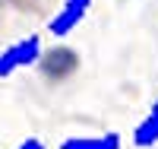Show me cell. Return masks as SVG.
<instances>
[{
	"mask_svg": "<svg viewBox=\"0 0 158 149\" xmlns=\"http://www.w3.org/2000/svg\"><path fill=\"white\" fill-rule=\"evenodd\" d=\"M41 54H44L41 35H25V38H19V42L6 45L3 51H0V79H10L13 73H19V70H25V67L38 64Z\"/></svg>",
	"mask_w": 158,
	"mask_h": 149,
	"instance_id": "obj_1",
	"label": "cell"
},
{
	"mask_svg": "<svg viewBox=\"0 0 158 149\" xmlns=\"http://www.w3.org/2000/svg\"><path fill=\"white\" fill-rule=\"evenodd\" d=\"M38 70H41V76L48 79V83H63V79L76 76L79 70V54L67 45H57L41 54V60H38Z\"/></svg>",
	"mask_w": 158,
	"mask_h": 149,
	"instance_id": "obj_2",
	"label": "cell"
},
{
	"mask_svg": "<svg viewBox=\"0 0 158 149\" xmlns=\"http://www.w3.org/2000/svg\"><path fill=\"white\" fill-rule=\"evenodd\" d=\"M155 143H158V99L152 102L149 114L133 127V146H136V149H149V146H155Z\"/></svg>",
	"mask_w": 158,
	"mask_h": 149,
	"instance_id": "obj_4",
	"label": "cell"
},
{
	"mask_svg": "<svg viewBox=\"0 0 158 149\" xmlns=\"http://www.w3.org/2000/svg\"><path fill=\"white\" fill-rule=\"evenodd\" d=\"M89 10H92V0H60L57 13L48 22V32L54 38H67L76 25H82V19L89 16Z\"/></svg>",
	"mask_w": 158,
	"mask_h": 149,
	"instance_id": "obj_3",
	"label": "cell"
},
{
	"mask_svg": "<svg viewBox=\"0 0 158 149\" xmlns=\"http://www.w3.org/2000/svg\"><path fill=\"white\" fill-rule=\"evenodd\" d=\"M120 133H95V137H67L60 149H120Z\"/></svg>",
	"mask_w": 158,
	"mask_h": 149,
	"instance_id": "obj_5",
	"label": "cell"
},
{
	"mask_svg": "<svg viewBox=\"0 0 158 149\" xmlns=\"http://www.w3.org/2000/svg\"><path fill=\"white\" fill-rule=\"evenodd\" d=\"M16 149H48V146H44V140H41V137H25Z\"/></svg>",
	"mask_w": 158,
	"mask_h": 149,
	"instance_id": "obj_7",
	"label": "cell"
},
{
	"mask_svg": "<svg viewBox=\"0 0 158 149\" xmlns=\"http://www.w3.org/2000/svg\"><path fill=\"white\" fill-rule=\"evenodd\" d=\"M6 10H10L6 0H0V29H3V22H6Z\"/></svg>",
	"mask_w": 158,
	"mask_h": 149,
	"instance_id": "obj_8",
	"label": "cell"
},
{
	"mask_svg": "<svg viewBox=\"0 0 158 149\" xmlns=\"http://www.w3.org/2000/svg\"><path fill=\"white\" fill-rule=\"evenodd\" d=\"M6 7L19 16H29V19H44L54 7H60V0H6Z\"/></svg>",
	"mask_w": 158,
	"mask_h": 149,
	"instance_id": "obj_6",
	"label": "cell"
}]
</instances>
